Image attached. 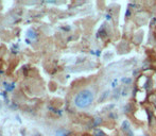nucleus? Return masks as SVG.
Returning <instances> with one entry per match:
<instances>
[{"mask_svg":"<svg viewBox=\"0 0 156 136\" xmlns=\"http://www.w3.org/2000/svg\"><path fill=\"white\" fill-rule=\"evenodd\" d=\"M94 99H95V96L94 93L89 89H83L81 91L75 95L74 97V105L78 107V109H87L94 102Z\"/></svg>","mask_w":156,"mask_h":136,"instance_id":"f257e3e1","label":"nucleus"},{"mask_svg":"<svg viewBox=\"0 0 156 136\" xmlns=\"http://www.w3.org/2000/svg\"><path fill=\"white\" fill-rule=\"evenodd\" d=\"M121 129H122L123 132H125V133L127 134V136H134L133 131H132V129H131V125H130V122L127 120H124L122 122Z\"/></svg>","mask_w":156,"mask_h":136,"instance_id":"f03ea898","label":"nucleus"},{"mask_svg":"<svg viewBox=\"0 0 156 136\" xmlns=\"http://www.w3.org/2000/svg\"><path fill=\"white\" fill-rule=\"evenodd\" d=\"M71 133L70 131L65 130V129H59L56 131V136H69Z\"/></svg>","mask_w":156,"mask_h":136,"instance_id":"7ed1b4c3","label":"nucleus"},{"mask_svg":"<svg viewBox=\"0 0 156 136\" xmlns=\"http://www.w3.org/2000/svg\"><path fill=\"white\" fill-rule=\"evenodd\" d=\"M132 82H133V80H132V78H130V77H123V78H121V83L125 84V85H129V84H131Z\"/></svg>","mask_w":156,"mask_h":136,"instance_id":"20e7f679","label":"nucleus"},{"mask_svg":"<svg viewBox=\"0 0 156 136\" xmlns=\"http://www.w3.org/2000/svg\"><path fill=\"white\" fill-rule=\"evenodd\" d=\"M94 135L95 136H105V133L102 131V130H100V129H95V132H94Z\"/></svg>","mask_w":156,"mask_h":136,"instance_id":"39448f33","label":"nucleus"},{"mask_svg":"<svg viewBox=\"0 0 156 136\" xmlns=\"http://www.w3.org/2000/svg\"><path fill=\"white\" fill-rule=\"evenodd\" d=\"M100 123H102V118H96V119H95V121H94L93 127L95 128V129H97V127L100 125Z\"/></svg>","mask_w":156,"mask_h":136,"instance_id":"423d86ee","label":"nucleus"},{"mask_svg":"<svg viewBox=\"0 0 156 136\" xmlns=\"http://www.w3.org/2000/svg\"><path fill=\"white\" fill-rule=\"evenodd\" d=\"M28 36L31 37L32 39H35V38H36V33H35L33 30H29V31H28Z\"/></svg>","mask_w":156,"mask_h":136,"instance_id":"0eeeda50","label":"nucleus"},{"mask_svg":"<svg viewBox=\"0 0 156 136\" xmlns=\"http://www.w3.org/2000/svg\"><path fill=\"white\" fill-rule=\"evenodd\" d=\"M108 94H109V91H108V90L105 91V93H103L102 96H101V97H100V99H99V102H102L103 100H105L107 97H108Z\"/></svg>","mask_w":156,"mask_h":136,"instance_id":"6e6552de","label":"nucleus"},{"mask_svg":"<svg viewBox=\"0 0 156 136\" xmlns=\"http://www.w3.org/2000/svg\"><path fill=\"white\" fill-rule=\"evenodd\" d=\"M115 107V104H109L108 106H106L105 109H103V112H107V111H113V109Z\"/></svg>","mask_w":156,"mask_h":136,"instance_id":"1a4fd4ad","label":"nucleus"},{"mask_svg":"<svg viewBox=\"0 0 156 136\" xmlns=\"http://www.w3.org/2000/svg\"><path fill=\"white\" fill-rule=\"evenodd\" d=\"M118 81L119 80L118 79H114V81L111 82V87H113V88H116V87H117V85H118Z\"/></svg>","mask_w":156,"mask_h":136,"instance_id":"9d476101","label":"nucleus"},{"mask_svg":"<svg viewBox=\"0 0 156 136\" xmlns=\"http://www.w3.org/2000/svg\"><path fill=\"white\" fill-rule=\"evenodd\" d=\"M131 14H132V12H131V10H130V7H129V9L126 10V12H125V17H130Z\"/></svg>","mask_w":156,"mask_h":136,"instance_id":"9b49d317","label":"nucleus"},{"mask_svg":"<svg viewBox=\"0 0 156 136\" xmlns=\"http://www.w3.org/2000/svg\"><path fill=\"white\" fill-rule=\"evenodd\" d=\"M105 18H106V20H110V19H111V16H110L109 14H106V15H105Z\"/></svg>","mask_w":156,"mask_h":136,"instance_id":"f8f14e48","label":"nucleus"}]
</instances>
